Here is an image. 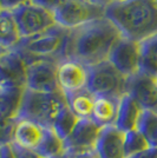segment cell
<instances>
[{
  "label": "cell",
  "instance_id": "74e56055",
  "mask_svg": "<svg viewBox=\"0 0 157 158\" xmlns=\"http://www.w3.org/2000/svg\"><path fill=\"white\" fill-rule=\"evenodd\" d=\"M156 85H157V78H156Z\"/></svg>",
  "mask_w": 157,
  "mask_h": 158
},
{
  "label": "cell",
  "instance_id": "e575fe53",
  "mask_svg": "<svg viewBox=\"0 0 157 158\" xmlns=\"http://www.w3.org/2000/svg\"><path fill=\"white\" fill-rule=\"evenodd\" d=\"M5 51H6L5 48H2V47H0V56H1V54H2V53H4V52H5Z\"/></svg>",
  "mask_w": 157,
  "mask_h": 158
},
{
  "label": "cell",
  "instance_id": "d6986e66",
  "mask_svg": "<svg viewBox=\"0 0 157 158\" xmlns=\"http://www.w3.org/2000/svg\"><path fill=\"white\" fill-rule=\"evenodd\" d=\"M66 99V105L73 112V114L78 119L91 118L95 94H92L87 89L80 90L77 92L64 94Z\"/></svg>",
  "mask_w": 157,
  "mask_h": 158
},
{
  "label": "cell",
  "instance_id": "5bb4252c",
  "mask_svg": "<svg viewBox=\"0 0 157 158\" xmlns=\"http://www.w3.org/2000/svg\"><path fill=\"white\" fill-rule=\"evenodd\" d=\"M123 140L124 132L115 125L106 126L100 130L95 150L99 158H125Z\"/></svg>",
  "mask_w": 157,
  "mask_h": 158
},
{
  "label": "cell",
  "instance_id": "484cf974",
  "mask_svg": "<svg viewBox=\"0 0 157 158\" xmlns=\"http://www.w3.org/2000/svg\"><path fill=\"white\" fill-rule=\"evenodd\" d=\"M141 52L157 59V34L141 43Z\"/></svg>",
  "mask_w": 157,
  "mask_h": 158
},
{
  "label": "cell",
  "instance_id": "cb8c5ba5",
  "mask_svg": "<svg viewBox=\"0 0 157 158\" xmlns=\"http://www.w3.org/2000/svg\"><path fill=\"white\" fill-rule=\"evenodd\" d=\"M125 158L131 157L138 152L143 151L145 149L150 148L144 136L138 131L137 129L131 131L124 132V140H123Z\"/></svg>",
  "mask_w": 157,
  "mask_h": 158
},
{
  "label": "cell",
  "instance_id": "7402d4cb",
  "mask_svg": "<svg viewBox=\"0 0 157 158\" xmlns=\"http://www.w3.org/2000/svg\"><path fill=\"white\" fill-rule=\"evenodd\" d=\"M78 120L79 119L73 114V112L69 109V106H64L59 111V113L57 114L56 119H54V122H53V131L64 140L65 138H67V136L74 129V126H76Z\"/></svg>",
  "mask_w": 157,
  "mask_h": 158
},
{
  "label": "cell",
  "instance_id": "4316f807",
  "mask_svg": "<svg viewBox=\"0 0 157 158\" xmlns=\"http://www.w3.org/2000/svg\"><path fill=\"white\" fill-rule=\"evenodd\" d=\"M12 149H13L15 158H44L37 151L30 150V149H24V148H20L18 145L12 144Z\"/></svg>",
  "mask_w": 157,
  "mask_h": 158
},
{
  "label": "cell",
  "instance_id": "f546056e",
  "mask_svg": "<svg viewBox=\"0 0 157 158\" xmlns=\"http://www.w3.org/2000/svg\"><path fill=\"white\" fill-rule=\"evenodd\" d=\"M128 158H157V148H148Z\"/></svg>",
  "mask_w": 157,
  "mask_h": 158
},
{
  "label": "cell",
  "instance_id": "9c48e42d",
  "mask_svg": "<svg viewBox=\"0 0 157 158\" xmlns=\"http://www.w3.org/2000/svg\"><path fill=\"white\" fill-rule=\"evenodd\" d=\"M102 127L95 124L91 119H79L74 129L64 139L65 153L72 156L76 153L95 150Z\"/></svg>",
  "mask_w": 157,
  "mask_h": 158
},
{
  "label": "cell",
  "instance_id": "8d00e7d4",
  "mask_svg": "<svg viewBox=\"0 0 157 158\" xmlns=\"http://www.w3.org/2000/svg\"><path fill=\"white\" fill-rule=\"evenodd\" d=\"M1 10H2V7H1V4H0V11H1Z\"/></svg>",
  "mask_w": 157,
  "mask_h": 158
},
{
  "label": "cell",
  "instance_id": "4fadbf2b",
  "mask_svg": "<svg viewBox=\"0 0 157 158\" xmlns=\"http://www.w3.org/2000/svg\"><path fill=\"white\" fill-rule=\"evenodd\" d=\"M27 64L15 50H6L0 56V86L26 87Z\"/></svg>",
  "mask_w": 157,
  "mask_h": 158
},
{
  "label": "cell",
  "instance_id": "836d02e7",
  "mask_svg": "<svg viewBox=\"0 0 157 158\" xmlns=\"http://www.w3.org/2000/svg\"><path fill=\"white\" fill-rule=\"evenodd\" d=\"M54 158H69V156H67V155H63V156H59V157H54Z\"/></svg>",
  "mask_w": 157,
  "mask_h": 158
},
{
  "label": "cell",
  "instance_id": "603a6c76",
  "mask_svg": "<svg viewBox=\"0 0 157 158\" xmlns=\"http://www.w3.org/2000/svg\"><path fill=\"white\" fill-rule=\"evenodd\" d=\"M137 130L144 136L150 148H157V113L143 111Z\"/></svg>",
  "mask_w": 157,
  "mask_h": 158
},
{
  "label": "cell",
  "instance_id": "3957f363",
  "mask_svg": "<svg viewBox=\"0 0 157 158\" xmlns=\"http://www.w3.org/2000/svg\"><path fill=\"white\" fill-rule=\"evenodd\" d=\"M70 30L54 25L44 32L32 37L21 38L15 50L27 65L38 60H51L58 64L67 58Z\"/></svg>",
  "mask_w": 157,
  "mask_h": 158
},
{
  "label": "cell",
  "instance_id": "52a82bcc",
  "mask_svg": "<svg viewBox=\"0 0 157 158\" xmlns=\"http://www.w3.org/2000/svg\"><path fill=\"white\" fill-rule=\"evenodd\" d=\"M12 12L19 27L21 38L39 34L57 25L52 12L31 1L17 7Z\"/></svg>",
  "mask_w": 157,
  "mask_h": 158
},
{
  "label": "cell",
  "instance_id": "ba28073f",
  "mask_svg": "<svg viewBox=\"0 0 157 158\" xmlns=\"http://www.w3.org/2000/svg\"><path fill=\"white\" fill-rule=\"evenodd\" d=\"M141 56V43L122 37L113 46L108 60L128 78L139 71Z\"/></svg>",
  "mask_w": 157,
  "mask_h": 158
},
{
  "label": "cell",
  "instance_id": "277c9868",
  "mask_svg": "<svg viewBox=\"0 0 157 158\" xmlns=\"http://www.w3.org/2000/svg\"><path fill=\"white\" fill-rule=\"evenodd\" d=\"M64 106L66 99L62 91L38 92L25 87L17 118L31 120L43 127H52L57 114Z\"/></svg>",
  "mask_w": 157,
  "mask_h": 158
},
{
  "label": "cell",
  "instance_id": "e0dca14e",
  "mask_svg": "<svg viewBox=\"0 0 157 158\" xmlns=\"http://www.w3.org/2000/svg\"><path fill=\"white\" fill-rule=\"evenodd\" d=\"M44 132L45 127L39 124L27 119H18L13 144L36 151L44 137Z\"/></svg>",
  "mask_w": 157,
  "mask_h": 158
},
{
  "label": "cell",
  "instance_id": "f1b7e54d",
  "mask_svg": "<svg viewBox=\"0 0 157 158\" xmlns=\"http://www.w3.org/2000/svg\"><path fill=\"white\" fill-rule=\"evenodd\" d=\"M27 2H30V0H0L2 10H8V11H13L17 7Z\"/></svg>",
  "mask_w": 157,
  "mask_h": 158
},
{
  "label": "cell",
  "instance_id": "ffe728a7",
  "mask_svg": "<svg viewBox=\"0 0 157 158\" xmlns=\"http://www.w3.org/2000/svg\"><path fill=\"white\" fill-rule=\"evenodd\" d=\"M24 90L23 87L0 86V119L18 117Z\"/></svg>",
  "mask_w": 157,
  "mask_h": 158
},
{
  "label": "cell",
  "instance_id": "ac0fdd59",
  "mask_svg": "<svg viewBox=\"0 0 157 158\" xmlns=\"http://www.w3.org/2000/svg\"><path fill=\"white\" fill-rule=\"evenodd\" d=\"M21 39L19 27L12 11H0V47L12 50Z\"/></svg>",
  "mask_w": 157,
  "mask_h": 158
},
{
  "label": "cell",
  "instance_id": "30bf717a",
  "mask_svg": "<svg viewBox=\"0 0 157 158\" xmlns=\"http://www.w3.org/2000/svg\"><path fill=\"white\" fill-rule=\"evenodd\" d=\"M89 79V66L74 59H66L57 64V83L64 94L84 90Z\"/></svg>",
  "mask_w": 157,
  "mask_h": 158
},
{
  "label": "cell",
  "instance_id": "8992f818",
  "mask_svg": "<svg viewBox=\"0 0 157 158\" xmlns=\"http://www.w3.org/2000/svg\"><path fill=\"white\" fill-rule=\"evenodd\" d=\"M53 17L57 25L66 30H74L90 21L104 18L105 7L90 0H66L53 12Z\"/></svg>",
  "mask_w": 157,
  "mask_h": 158
},
{
  "label": "cell",
  "instance_id": "7c38bea8",
  "mask_svg": "<svg viewBox=\"0 0 157 158\" xmlns=\"http://www.w3.org/2000/svg\"><path fill=\"white\" fill-rule=\"evenodd\" d=\"M26 89L38 92L60 91L57 83V63L38 60L27 65Z\"/></svg>",
  "mask_w": 157,
  "mask_h": 158
},
{
  "label": "cell",
  "instance_id": "83f0119b",
  "mask_svg": "<svg viewBox=\"0 0 157 158\" xmlns=\"http://www.w3.org/2000/svg\"><path fill=\"white\" fill-rule=\"evenodd\" d=\"M30 1L36 4V5H38V6L44 7L47 11L53 13L58 7H60L65 2L66 0H30Z\"/></svg>",
  "mask_w": 157,
  "mask_h": 158
},
{
  "label": "cell",
  "instance_id": "7a4b0ae2",
  "mask_svg": "<svg viewBox=\"0 0 157 158\" xmlns=\"http://www.w3.org/2000/svg\"><path fill=\"white\" fill-rule=\"evenodd\" d=\"M105 18L123 37L143 43L157 34V0L112 1L105 7Z\"/></svg>",
  "mask_w": 157,
  "mask_h": 158
},
{
  "label": "cell",
  "instance_id": "d590c367",
  "mask_svg": "<svg viewBox=\"0 0 157 158\" xmlns=\"http://www.w3.org/2000/svg\"><path fill=\"white\" fill-rule=\"evenodd\" d=\"M112 1H122V0H112ZM111 1V2H112Z\"/></svg>",
  "mask_w": 157,
  "mask_h": 158
},
{
  "label": "cell",
  "instance_id": "1f68e13d",
  "mask_svg": "<svg viewBox=\"0 0 157 158\" xmlns=\"http://www.w3.org/2000/svg\"><path fill=\"white\" fill-rule=\"evenodd\" d=\"M69 158H99V156L96 150H91V151H86V152H82V153L72 155V156H69Z\"/></svg>",
  "mask_w": 157,
  "mask_h": 158
},
{
  "label": "cell",
  "instance_id": "9a60e30c",
  "mask_svg": "<svg viewBox=\"0 0 157 158\" xmlns=\"http://www.w3.org/2000/svg\"><path fill=\"white\" fill-rule=\"evenodd\" d=\"M143 109L131 96L125 93L122 96L118 106V113L115 126L122 132L137 129L138 122L143 113Z\"/></svg>",
  "mask_w": 157,
  "mask_h": 158
},
{
  "label": "cell",
  "instance_id": "d6a6232c",
  "mask_svg": "<svg viewBox=\"0 0 157 158\" xmlns=\"http://www.w3.org/2000/svg\"><path fill=\"white\" fill-rule=\"evenodd\" d=\"M90 1H92V2L96 4V5H99V6L106 7L110 2H111L112 0H90Z\"/></svg>",
  "mask_w": 157,
  "mask_h": 158
},
{
  "label": "cell",
  "instance_id": "4dcf8cb0",
  "mask_svg": "<svg viewBox=\"0 0 157 158\" xmlns=\"http://www.w3.org/2000/svg\"><path fill=\"white\" fill-rule=\"evenodd\" d=\"M0 158H15L12 145H6L0 148Z\"/></svg>",
  "mask_w": 157,
  "mask_h": 158
},
{
  "label": "cell",
  "instance_id": "5b68a950",
  "mask_svg": "<svg viewBox=\"0 0 157 158\" xmlns=\"http://www.w3.org/2000/svg\"><path fill=\"white\" fill-rule=\"evenodd\" d=\"M126 77L123 76L109 60L89 66L86 89L95 96H109L122 98L125 94Z\"/></svg>",
  "mask_w": 157,
  "mask_h": 158
},
{
  "label": "cell",
  "instance_id": "8fae6325",
  "mask_svg": "<svg viewBox=\"0 0 157 158\" xmlns=\"http://www.w3.org/2000/svg\"><path fill=\"white\" fill-rule=\"evenodd\" d=\"M125 93L141 105L144 111L157 113V85L156 78L139 72L126 78Z\"/></svg>",
  "mask_w": 157,
  "mask_h": 158
},
{
  "label": "cell",
  "instance_id": "6da1fadb",
  "mask_svg": "<svg viewBox=\"0 0 157 158\" xmlns=\"http://www.w3.org/2000/svg\"><path fill=\"white\" fill-rule=\"evenodd\" d=\"M123 35L108 18L90 21L83 26L70 30L67 58L86 66H92L109 59L113 46Z\"/></svg>",
  "mask_w": 157,
  "mask_h": 158
},
{
  "label": "cell",
  "instance_id": "2e32d148",
  "mask_svg": "<svg viewBox=\"0 0 157 158\" xmlns=\"http://www.w3.org/2000/svg\"><path fill=\"white\" fill-rule=\"evenodd\" d=\"M121 98L109 96H96L93 103L91 120L99 127L113 126L116 124Z\"/></svg>",
  "mask_w": 157,
  "mask_h": 158
},
{
  "label": "cell",
  "instance_id": "d4e9b609",
  "mask_svg": "<svg viewBox=\"0 0 157 158\" xmlns=\"http://www.w3.org/2000/svg\"><path fill=\"white\" fill-rule=\"evenodd\" d=\"M17 124L18 118L0 119V148L13 144Z\"/></svg>",
  "mask_w": 157,
  "mask_h": 158
},
{
  "label": "cell",
  "instance_id": "44dd1931",
  "mask_svg": "<svg viewBox=\"0 0 157 158\" xmlns=\"http://www.w3.org/2000/svg\"><path fill=\"white\" fill-rule=\"evenodd\" d=\"M36 151L44 158H54L65 155L64 140L59 137L52 127H45L44 137Z\"/></svg>",
  "mask_w": 157,
  "mask_h": 158
}]
</instances>
